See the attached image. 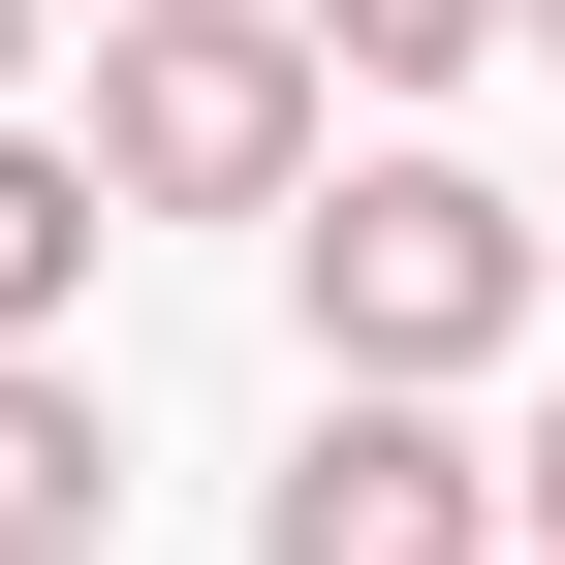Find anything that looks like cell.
<instances>
[{
  "mask_svg": "<svg viewBox=\"0 0 565 565\" xmlns=\"http://www.w3.org/2000/svg\"><path fill=\"white\" fill-rule=\"evenodd\" d=\"M32 63H63V0H0V95H32Z\"/></svg>",
  "mask_w": 565,
  "mask_h": 565,
  "instance_id": "obj_8",
  "label": "cell"
},
{
  "mask_svg": "<svg viewBox=\"0 0 565 565\" xmlns=\"http://www.w3.org/2000/svg\"><path fill=\"white\" fill-rule=\"evenodd\" d=\"M503 565H565V408H534V440H503Z\"/></svg>",
  "mask_w": 565,
  "mask_h": 565,
  "instance_id": "obj_7",
  "label": "cell"
},
{
  "mask_svg": "<svg viewBox=\"0 0 565 565\" xmlns=\"http://www.w3.org/2000/svg\"><path fill=\"white\" fill-rule=\"evenodd\" d=\"M503 32H534V63H565V0H503Z\"/></svg>",
  "mask_w": 565,
  "mask_h": 565,
  "instance_id": "obj_10",
  "label": "cell"
},
{
  "mask_svg": "<svg viewBox=\"0 0 565 565\" xmlns=\"http://www.w3.org/2000/svg\"><path fill=\"white\" fill-rule=\"evenodd\" d=\"M95 252H126V189L0 95V345H95Z\"/></svg>",
  "mask_w": 565,
  "mask_h": 565,
  "instance_id": "obj_5",
  "label": "cell"
},
{
  "mask_svg": "<svg viewBox=\"0 0 565 565\" xmlns=\"http://www.w3.org/2000/svg\"><path fill=\"white\" fill-rule=\"evenodd\" d=\"M282 32H315L345 95H471V63H503V0H282Z\"/></svg>",
  "mask_w": 565,
  "mask_h": 565,
  "instance_id": "obj_6",
  "label": "cell"
},
{
  "mask_svg": "<svg viewBox=\"0 0 565 565\" xmlns=\"http://www.w3.org/2000/svg\"><path fill=\"white\" fill-rule=\"evenodd\" d=\"M282 345H315V377H503L534 345V189L315 126V189H282Z\"/></svg>",
  "mask_w": 565,
  "mask_h": 565,
  "instance_id": "obj_1",
  "label": "cell"
},
{
  "mask_svg": "<svg viewBox=\"0 0 565 565\" xmlns=\"http://www.w3.org/2000/svg\"><path fill=\"white\" fill-rule=\"evenodd\" d=\"M252 565H503V440H471V377H315V440L252 471Z\"/></svg>",
  "mask_w": 565,
  "mask_h": 565,
  "instance_id": "obj_3",
  "label": "cell"
},
{
  "mask_svg": "<svg viewBox=\"0 0 565 565\" xmlns=\"http://www.w3.org/2000/svg\"><path fill=\"white\" fill-rule=\"evenodd\" d=\"M126 534V408H95V345H0V565H95Z\"/></svg>",
  "mask_w": 565,
  "mask_h": 565,
  "instance_id": "obj_4",
  "label": "cell"
},
{
  "mask_svg": "<svg viewBox=\"0 0 565 565\" xmlns=\"http://www.w3.org/2000/svg\"><path fill=\"white\" fill-rule=\"evenodd\" d=\"M534 315H565V189H534Z\"/></svg>",
  "mask_w": 565,
  "mask_h": 565,
  "instance_id": "obj_9",
  "label": "cell"
},
{
  "mask_svg": "<svg viewBox=\"0 0 565 565\" xmlns=\"http://www.w3.org/2000/svg\"><path fill=\"white\" fill-rule=\"evenodd\" d=\"M315 126H345V63L282 32V0H95V126H63V158H95L126 221H282Z\"/></svg>",
  "mask_w": 565,
  "mask_h": 565,
  "instance_id": "obj_2",
  "label": "cell"
}]
</instances>
